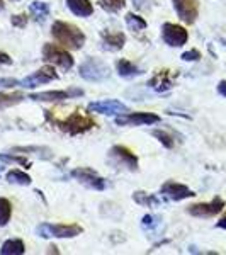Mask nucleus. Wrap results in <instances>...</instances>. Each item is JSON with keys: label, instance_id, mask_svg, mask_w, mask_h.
<instances>
[{"label": "nucleus", "instance_id": "f257e3e1", "mask_svg": "<svg viewBox=\"0 0 226 255\" xmlns=\"http://www.w3.org/2000/svg\"><path fill=\"white\" fill-rule=\"evenodd\" d=\"M44 116L53 126H56L58 129L65 131V133L72 134H82L87 133L89 129H92L96 126V121L89 116V114H84L80 109H73V113L68 114H61L60 108H53L44 111Z\"/></svg>", "mask_w": 226, "mask_h": 255}, {"label": "nucleus", "instance_id": "f03ea898", "mask_svg": "<svg viewBox=\"0 0 226 255\" xmlns=\"http://www.w3.org/2000/svg\"><path fill=\"white\" fill-rule=\"evenodd\" d=\"M51 34L63 48L80 49L85 44V34L79 27L65 20H55L51 26Z\"/></svg>", "mask_w": 226, "mask_h": 255}, {"label": "nucleus", "instance_id": "7ed1b4c3", "mask_svg": "<svg viewBox=\"0 0 226 255\" xmlns=\"http://www.w3.org/2000/svg\"><path fill=\"white\" fill-rule=\"evenodd\" d=\"M36 232L41 238H75L84 232V228L79 225L41 223Z\"/></svg>", "mask_w": 226, "mask_h": 255}, {"label": "nucleus", "instance_id": "20e7f679", "mask_svg": "<svg viewBox=\"0 0 226 255\" xmlns=\"http://www.w3.org/2000/svg\"><path fill=\"white\" fill-rule=\"evenodd\" d=\"M43 60L63 70H70L73 67V56L67 51V48H61L53 43H46L43 46Z\"/></svg>", "mask_w": 226, "mask_h": 255}, {"label": "nucleus", "instance_id": "39448f33", "mask_svg": "<svg viewBox=\"0 0 226 255\" xmlns=\"http://www.w3.org/2000/svg\"><path fill=\"white\" fill-rule=\"evenodd\" d=\"M109 163L117 168H126L129 172L138 170V157L126 146L114 145L109 150Z\"/></svg>", "mask_w": 226, "mask_h": 255}, {"label": "nucleus", "instance_id": "423d86ee", "mask_svg": "<svg viewBox=\"0 0 226 255\" xmlns=\"http://www.w3.org/2000/svg\"><path fill=\"white\" fill-rule=\"evenodd\" d=\"M79 73L82 79L89 82H102L109 79V68L97 58H87L80 65Z\"/></svg>", "mask_w": 226, "mask_h": 255}, {"label": "nucleus", "instance_id": "0eeeda50", "mask_svg": "<svg viewBox=\"0 0 226 255\" xmlns=\"http://www.w3.org/2000/svg\"><path fill=\"white\" fill-rule=\"evenodd\" d=\"M162 38L168 44V46L180 48L187 43L189 39V32L186 31V27L179 26V24H172L165 22L162 26Z\"/></svg>", "mask_w": 226, "mask_h": 255}, {"label": "nucleus", "instance_id": "6e6552de", "mask_svg": "<svg viewBox=\"0 0 226 255\" xmlns=\"http://www.w3.org/2000/svg\"><path fill=\"white\" fill-rule=\"evenodd\" d=\"M72 177H75L80 184H84L85 187L94 189V191H104L106 189V180L97 174L96 170L87 167H80V168H73Z\"/></svg>", "mask_w": 226, "mask_h": 255}, {"label": "nucleus", "instance_id": "1a4fd4ad", "mask_svg": "<svg viewBox=\"0 0 226 255\" xmlns=\"http://www.w3.org/2000/svg\"><path fill=\"white\" fill-rule=\"evenodd\" d=\"M58 73L55 72V68L51 67V65H44V67H41L38 72H34L32 75L26 77L22 82H20V85L26 89H34V87H39V85H44V84H49V82L53 80H58Z\"/></svg>", "mask_w": 226, "mask_h": 255}, {"label": "nucleus", "instance_id": "9d476101", "mask_svg": "<svg viewBox=\"0 0 226 255\" xmlns=\"http://www.w3.org/2000/svg\"><path fill=\"white\" fill-rule=\"evenodd\" d=\"M80 96H84V90L72 87L67 90H46V92L31 94L29 99L39 102H58V101H67V99H75Z\"/></svg>", "mask_w": 226, "mask_h": 255}, {"label": "nucleus", "instance_id": "9b49d317", "mask_svg": "<svg viewBox=\"0 0 226 255\" xmlns=\"http://www.w3.org/2000/svg\"><path fill=\"white\" fill-rule=\"evenodd\" d=\"M225 208V201L221 197H215L211 203H197L187 208V213L196 218H213L220 215Z\"/></svg>", "mask_w": 226, "mask_h": 255}, {"label": "nucleus", "instance_id": "f8f14e48", "mask_svg": "<svg viewBox=\"0 0 226 255\" xmlns=\"http://www.w3.org/2000/svg\"><path fill=\"white\" fill-rule=\"evenodd\" d=\"M160 123V116L153 113H124L116 118V125L119 126H143Z\"/></svg>", "mask_w": 226, "mask_h": 255}, {"label": "nucleus", "instance_id": "ddd939ff", "mask_svg": "<svg viewBox=\"0 0 226 255\" xmlns=\"http://www.w3.org/2000/svg\"><path fill=\"white\" fill-rule=\"evenodd\" d=\"M160 194L165 196L167 199H172V201H182V199H189V197H194L196 192L180 182L167 180V182L162 186V189H160Z\"/></svg>", "mask_w": 226, "mask_h": 255}, {"label": "nucleus", "instance_id": "4468645a", "mask_svg": "<svg viewBox=\"0 0 226 255\" xmlns=\"http://www.w3.org/2000/svg\"><path fill=\"white\" fill-rule=\"evenodd\" d=\"M174 2V9L177 12L180 20L186 24H194L197 15H199V5L197 0H172Z\"/></svg>", "mask_w": 226, "mask_h": 255}, {"label": "nucleus", "instance_id": "2eb2a0df", "mask_svg": "<svg viewBox=\"0 0 226 255\" xmlns=\"http://www.w3.org/2000/svg\"><path fill=\"white\" fill-rule=\"evenodd\" d=\"M175 77L177 75H174L172 70H167V68L158 70V72H155V75L148 80V87L153 89L155 92H167V90H170L174 87Z\"/></svg>", "mask_w": 226, "mask_h": 255}, {"label": "nucleus", "instance_id": "dca6fc26", "mask_svg": "<svg viewBox=\"0 0 226 255\" xmlns=\"http://www.w3.org/2000/svg\"><path fill=\"white\" fill-rule=\"evenodd\" d=\"M89 111H92V113H97V114H124V113H129L128 106L122 104V102L119 101H113V99H109V101H99V102H92V104H89Z\"/></svg>", "mask_w": 226, "mask_h": 255}, {"label": "nucleus", "instance_id": "f3484780", "mask_svg": "<svg viewBox=\"0 0 226 255\" xmlns=\"http://www.w3.org/2000/svg\"><path fill=\"white\" fill-rule=\"evenodd\" d=\"M102 43H104L106 49L111 51H117L126 44V34L124 32H102Z\"/></svg>", "mask_w": 226, "mask_h": 255}, {"label": "nucleus", "instance_id": "a211bd4d", "mask_svg": "<svg viewBox=\"0 0 226 255\" xmlns=\"http://www.w3.org/2000/svg\"><path fill=\"white\" fill-rule=\"evenodd\" d=\"M67 5L79 17H89L94 14V7L90 0H67Z\"/></svg>", "mask_w": 226, "mask_h": 255}, {"label": "nucleus", "instance_id": "6ab92c4d", "mask_svg": "<svg viewBox=\"0 0 226 255\" xmlns=\"http://www.w3.org/2000/svg\"><path fill=\"white\" fill-rule=\"evenodd\" d=\"M116 70H117L119 77H122V79H133V77H138L143 73V70H139L136 65L124 58L116 61Z\"/></svg>", "mask_w": 226, "mask_h": 255}, {"label": "nucleus", "instance_id": "aec40b11", "mask_svg": "<svg viewBox=\"0 0 226 255\" xmlns=\"http://www.w3.org/2000/svg\"><path fill=\"white\" fill-rule=\"evenodd\" d=\"M26 252V245L19 238H10V240L3 242L0 247V254L2 255H22Z\"/></svg>", "mask_w": 226, "mask_h": 255}, {"label": "nucleus", "instance_id": "412c9836", "mask_svg": "<svg viewBox=\"0 0 226 255\" xmlns=\"http://www.w3.org/2000/svg\"><path fill=\"white\" fill-rule=\"evenodd\" d=\"M29 12H31V15L36 20L43 22V20L49 15V5H48L46 2H39V0H34V2H32L31 5H29Z\"/></svg>", "mask_w": 226, "mask_h": 255}, {"label": "nucleus", "instance_id": "4be33fe9", "mask_svg": "<svg viewBox=\"0 0 226 255\" xmlns=\"http://www.w3.org/2000/svg\"><path fill=\"white\" fill-rule=\"evenodd\" d=\"M133 199L134 203H138L139 206H146V208H153V206H158L160 204V199L155 194H146L143 191H136L133 194Z\"/></svg>", "mask_w": 226, "mask_h": 255}, {"label": "nucleus", "instance_id": "5701e85b", "mask_svg": "<svg viewBox=\"0 0 226 255\" xmlns=\"http://www.w3.org/2000/svg\"><path fill=\"white\" fill-rule=\"evenodd\" d=\"M5 179H7V182L17 184V186H29V184H31V177L27 175L26 172L17 170V168H14V170L7 172Z\"/></svg>", "mask_w": 226, "mask_h": 255}, {"label": "nucleus", "instance_id": "b1692460", "mask_svg": "<svg viewBox=\"0 0 226 255\" xmlns=\"http://www.w3.org/2000/svg\"><path fill=\"white\" fill-rule=\"evenodd\" d=\"M24 94L22 92H12V94H0V109H7L12 106L19 104L24 101Z\"/></svg>", "mask_w": 226, "mask_h": 255}, {"label": "nucleus", "instance_id": "393cba45", "mask_svg": "<svg viewBox=\"0 0 226 255\" xmlns=\"http://www.w3.org/2000/svg\"><path fill=\"white\" fill-rule=\"evenodd\" d=\"M126 24H128V27L133 31L146 29V20L136 14H133V12H128V14H126Z\"/></svg>", "mask_w": 226, "mask_h": 255}, {"label": "nucleus", "instance_id": "a878e982", "mask_svg": "<svg viewBox=\"0 0 226 255\" xmlns=\"http://www.w3.org/2000/svg\"><path fill=\"white\" fill-rule=\"evenodd\" d=\"M12 216V204L9 199L5 197H0V226H5L10 221Z\"/></svg>", "mask_w": 226, "mask_h": 255}, {"label": "nucleus", "instance_id": "bb28decb", "mask_svg": "<svg viewBox=\"0 0 226 255\" xmlns=\"http://www.w3.org/2000/svg\"><path fill=\"white\" fill-rule=\"evenodd\" d=\"M151 134H153V136L157 138L165 148H174L175 139H174V136H172L170 133H168V131H165V129H153V131H151Z\"/></svg>", "mask_w": 226, "mask_h": 255}, {"label": "nucleus", "instance_id": "cd10ccee", "mask_svg": "<svg viewBox=\"0 0 226 255\" xmlns=\"http://www.w3.org/2000/svg\"><path fill=\"white\" fill-rule=\"evenodd\" d=\"M99 5L108 12H117L126 5V0H97Z\"/></svg>", "mask_w": 226, "mask_h": 255}, {"label": "nucleus", "instance_id": "c85d7f7f", "mask_svg": "<svg viewBox=\"0 0 226 255\" xmlns=\"http://www.w3.org/2000/svg\"><path fill=\"white\" fill-rule=\"evenodd\" d=\"M0 160H2V162H9V163H19V165H24V167H29L31 163L27 162L26 158L24 157H17V155H7V153H2L0 155Z\"/></svg>", "mask_w": 226, "mask_h": 255}, {"label": "nucleus", "instance_id": "c756f323", "mask_svg": "<svg viewBox=\"0 0 226 255\" xmlns=\"http://www.w3.org/2000/svg\"><path fill=\"white\" fill-rule=\"evenodd\" d=\"M160 223V220L157 216H153V215H145L143 216V221H141V226L145 230H151V228H155Z\"/></svg>", "mask_w": 226, "mask_h": 255}, {"label": "nucleus", "instance_id": "7c9ffc66", "mask_svg": "<svg viewBox=\"0 0 226 255\" xmlns=\"http://www.w3.org/2000/svg\"><path fill=\"white\" fill-rule=\"evenodd\" d=\"M180 58L184 61H197V60H201V53H199V49H189V51L182 53Z\"/></svg>", "mask_w": 226, "mask_h": 255}, {"label": "nucleus", "instance_id": "2f4dec72", "mask_svg": "<svg viewBox=\"0 0 226 255\" xmlns=\"http://www.w3.org/2000/svg\"><path fill=\"white\" fill-rule=\"evenodd\" d=\"M26 24H27V15L26 14L12 15V26H15V27H26Z\"/></svg>", "mask_w": 226, "mask_h": 255}, {"label": "nucleus", "instance_id": "473e14b6", "mask_svg": "<svg viewBox=\"0 0 226 255\" xmlns=\"http://www.w3.org/2000/svg\"><path fill=\"white\" fill-rule=\"evenodd\" d=\"M19 85V82L15 79H9V77H2L0 79V89H10V87H15Z\"/></svg>", "mask_w": 226, "mask_h": 255}, {"label": "nucleus", "instance_id": "72a5a7b5", "mask_svg": "<svg viewBox=\"0 0 226 255\" xmlns=\"http://www.w3.org/2000/svg\"><path fill=\"white\" fill-rule=\"evenodd\" d=\"M12 63V58L7 53L0 51V67H3V65H10Z\"/></svg>", "mask_w": 226, "mask_h": 255}, {"label": "nucleus", "instance_id": "f704fd0d", "mask_svg": "<svg viewBox=\"0 0 226 255\" xmlns=\"http://www.w3.org/2000/svg\"><path fill=\"white\" fill-rule=\"evenodd\" d=\"M218 92L223 97H226V80H221L220 84H218Z\"/></svg>", "mask_w": 226, "mask_h": 255}, {"label": "nucleus", "instance_id": "c9c22d12", "mask_svg": "<svg viewBox=\"0 0 226 255\" xmlns=\"http://www.w3.org/2000/svg\"><path fill=\"white\" fill-rule=\"evenodd\" d=\"M134 3H136V7L138 9H146V5L145 3H148V0H133ZM148 5H150V3H148Z\"/></svg>", "mask_w": 226, "mask_h": 255}, {"label": "nucleus", "instance_id": "e433bc0d", "mask_svg": "<svg viewBox=\"0 0 226 255\" xmlns=\"http://www.w3.org/2000/svg\"><path fill=\"white\" fill-rule=\"evenodd\" d=\"M216 226H218V228H221V230H226V216L221 218V220L216 223Z\"/></svg>", "mask_w": 226, "mask_h": 255}, {"label": "nucleus", "instance_id": "4c0bfd02", "mask_svg": "<svg viewBox=\"0 0 226 255\" xmlns=\"http://www.w3.org/2000/svg\"><path fill=\"white\" fill-rule=\"evenodd\" d=\"M2 10H3V2L0 0V12H2Z\"/></svg>", "mask_w": 226, "mask_h": 255}]
</instances>
